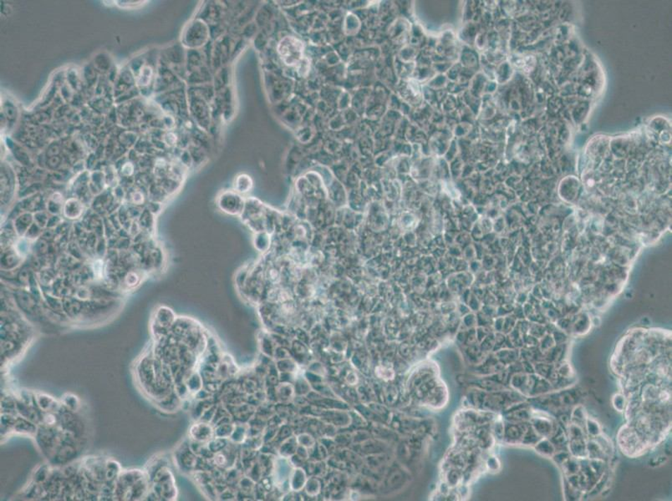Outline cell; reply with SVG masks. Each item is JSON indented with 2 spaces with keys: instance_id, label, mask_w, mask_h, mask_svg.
Listing matches in <instances>:
<instances>
[{
  "instance_id": "cell-1",
  "label": "cell",
  "mask_w": 672,
  "mask_h": 501,
  "mask_svg": "<svg viewBox=\"0 0 672 501\" xmlns=\"http://www.w3.org/2000/svg\"><path fill=\"white\" fill-rule=\"evenodd\" d=\"M278 51L287 66H304V45L295 37H286L279 43Z\"/></svg>"
}]
</instances>
